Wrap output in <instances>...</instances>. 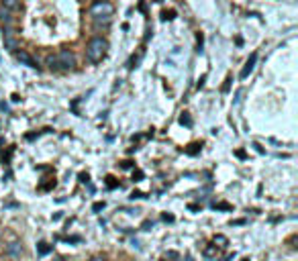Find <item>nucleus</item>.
Segmentation results:
<instances>
[{
    "label": "nucleus",
    "instance_id": "nucleus-1",
    "mask_svg": "<svg viewBox=\"0 0 298 261\" xmlns=\"http://www.w3.org/2000/svg\"><path fill=\"white\" fill-rule=\"evenodd\" d=\"M47 65L55 72H65V70H72L76 65V55L70 49H62L53 55L47 58Z\"/></svg>",
    "mask_w": 298,
    "mask_h": 261
},
{
    "label": "nucleus",
    "instance_id": "nucleus-2",
    "mask_svg": "<svg viewBox=\"0 0 298 261\" xmlns=\"http://www.w3.org/2000/svg\"><path fill=\"white\" fill-rule=\"evenodd\" d=\"M90 15H92V19L98 22V25H108V22L112 20V15H114V6L112 2H108V0H96V2L90 6Z\"/></svg>",
    "mask_w": 298,
    "mask_h": 261
},
{
    "label": "nucleus",
    "instance_id": "nucleus-3",
    "mask_svg": "<svg viewBox=\"0 0 298 261\" xmlns=\"http://www.w3.org/2000/svg\"><path fill=\"white\" fill-rule=\"evenodd\" d=\"M106 51H108V41L102 39V37H94L86 47V58H88V61L98 63V61L105 60Z\"/></svg>",
    "mask_w": 298,
    "mask_h": 261
},
{
    "label": "nucleus",
    "instance_id": "nucleus-4",
    "mask_svg": "<svg viewBox=\"0 0 298 261\" xmlns=\"http://www.w3.org/2000/svg\"><path fill=\"white\" fill-rule=\"evenodd\" d=\"M17 60H19V63L27 65V67H33V70H35V67H37V61L33 60L27 51H17Z\"/></svg>",
    "mask_w": 298,
    "mask_h": 261
},
{
    "label": "nucleus",
    "instance_id": "nucleus-5",
    "mask_svg": "<svg viewBox=\"0 0 298 261\" xmlns=\"http://www.w3.org/2000/svg\"><path fill=\"white\" fill-rule=\"evenodd\" d=\"M6 255L8 257H21L22 255V245H21V241H10L6 245Z\"/></svg>",
    "mask_w": 298,
    "mask_h": 261
},
{
    "label": "nucleus",
    "instance_id": "nucleus-6",
    "mask_svg": "<svg viewBox=\"0 0 298 261\" xmlns=\"http://www.w3.org/2000/svg\"><path fill=\"white\" fill-rule=\"evenodd\" d=\"M255 61H257V53H251V58L247 60V63H245V67H243V72H241V78H247L251 72H254Z\"/></svg>",
    "mask_w": 298,
    "mask_h": 261
},
{
    "label": "nucleus",
    "instance_id": "nucleus-7",
    "mask_svg": "<svg viewBox=\"0 0 298 261\" xmlns=\"http://www.w3.org/2000/svg\"><path fill=\"white\" fill-rule=\"evenodd\" d=\"M2 10H6V13H17V10L21 8V0H2Z\"/></svg>",
    "mask_w": 298,
    "mask_h": 261
},
{
    "label": "nucleus",
    "instance_id": "nucleus-8",
    "mask_svg": "<svg viewBox=\"0 0 298 261\" xmlns=\"http://www.w3.org/2000/svg\"><path fill=\"white\" fill-rule=\"evenodd\" d=\"M4 47L10 49V51H15V49H17V39L13 37V33H10V31L4 33Z\"/></svg>",
    "mask_w": 298,
    "mask_h": 261
},
{
    "label": "nucleus",
    "instance_id": "nucleus-9",
    "mask_svg": "<svg viewBox=\"0 0 298 261\" xmlns=\"http://www.w3.org/2000/svg\"><path fill=\"white\" fill-rule=\"evenodd\" d=\"M37 251H39V255H47V253L51 251V247H49L47 243H39V247H37Z\"/></svg>",
    "mask_w": 298,
    "mask_h": 261
},
{
    "label": "nucleus",
    "instance_id": "nucleus-10",
    "mask_svg": "<svg viewBox=\"0 0 298 261\" xmlns=\"http://www.w3.org/2000/svg\"><path fill=\"white\" fill-rule=\"evenodd\" d=\"M90 261H106V257H105V255H94Z\"/></svg>",
    "mask_w": 298,
    "mask_h": 261
},
{
    "label": "nucleus",
    "instance_id": "nucleus-11",
    "mask_svg": "<svg viewBox=\"0 0 298 261\" xmlns=\"http://www.w3.org/2000/svg\"><path fill=\"white\" fill-rule=\"evenodd\" d=\"M102 208H105V202H96L94 204V210H102Z\"/></svg>",
    "mask_w": 298,
    "mask_h": 261
},
{
    "label": "nucleus",
    "instance_id": "nucleus-12",
    "mask_svg": "<svg viewBox=\"0 0 298 261\" xmlns=\"http://www.w3.org/2000/svg\"><path fill=\"white\" fill-rule=\"evenodd\" d=\"M180 120H182V124H184V122H186V124H190V119H188V117H182Z\"/></svg>",
    "mask_w": 298,
    "mask_h": 261
},
{
    "label": "nucleus",
    "instance_id": "nucleus-13",
    "mask_svg": "<svg viewBox=\"0 0 298 261\" xmlns=\"http://www.w3.org/2000/svg\"><path fill=\"white\" fill-rule=\"evenodd\" d=\"M55 261H64V259H55Z\"/></svg>",
    "mask_w": 298,
    "mask_h": 261
}]
</instances>
